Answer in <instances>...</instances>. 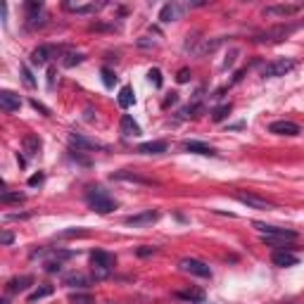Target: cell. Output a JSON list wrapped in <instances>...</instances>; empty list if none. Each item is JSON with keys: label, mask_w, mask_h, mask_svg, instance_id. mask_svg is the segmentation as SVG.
I'll list each match as a JSON object with an SVG mask.
<instances>
[{"label": "cell", "mask_w": 304, "mask_h": 304, "mask_svg": "<svg viewBox=\"0 0 304 304\" xmlns=\"http://www.w3.org/2000/svg\"><path fill=\"white\" fill-rule=\"evenodd\" d=\"M252 226L262 233V242L271 245V247H278V245H285V242L297 240V233L290 231V228H278V226H266L262 221H255Z\"/></svg>", "instance_id": "1"}, {"label": "cell", "mask_w": 304, "mask_h": 304, "mask_svg": "<svg viewBox=\"0 0 304 304\" xmlns=\"http://www.w3.org/2000/svg\"><path fill=\"white\" fill-rule=\"evenodd\" d=\"M86 205H88L93 212H97V214H110V212L117 209L114 197H110L107 190H103L100 186L88 188V190H86Z\"/></svg>", "instance_id": "2"}, {"label": "cell", "mask_w": 304, "mask_h": 304, "mask_svg": "<svg viewBox=\"0 0 304 304\" xmlns=\"http://www.w3.org/2000/svg\"><path fill=\"white\" fill-rule=\"evenodd\" d=\"M90 266H93V276L97 281H103L112 273V266H114V255L105 252V249H95L90 252Z\"/></svg>", "instance_id": "3"}, {"label": "cell", "mask_w": 304, "mask_h": 304, "mask_svg": "<svg viewBox=\"0 0 304 304\" xmlns=\"http://www.w3.org/2000/svg\"><path fill=\"white\" fill-rule=\"evenodd\" d=\"M295 67H297L295 60H290V57H281V60H273V62L266 64V67L262 69V76H266V79H278V76L290 74Z\"/></svg>", "instance_id": "4"}, {"label": "cell", "mask_w": 304, "mask_h": 304, "mask_svg": "<svg viewBox=\"0 0 304 304\" xmlns=\"http://www.w3.org/2000/svg\"><path fill=\"white\" fill-rule=\"evenodd\" d=\"M179 269L183 273H190V276H197V278H212V269L205 262H200V259H193V257H183L179 262Z\"/></svg>", "instance_id": "5"}, {"label": "cell", "mask_w": 304, "mask_h": 304, "mask_svg": "<svg viewBox=\"0 0 304 304\" xmlns=\"http://www.w3.org/2000/svg\"><path fill=\"white\" fill-rule=\"evenodd\" d=\"M235 200L242 202V205H247L249 209H259V212H269V209H273V205H271L269 200H264V197L252 195V193H235Z\"/></svg>", "instance_id": "6"}, {"label": "cell", "mask_w": 304, "mask_h": 304, "mask_svg": "<svg viewBox=\"0 0 304 304\" xmlns=\"http://www.w3.org/2000/svg\"><path fill=\"white\" fill-rule=\"evenodd\" d=\"M157 219H159V212H155V209H145V212H140V214L126 216L124 223L126 226H133V228H143V226H152Z\"/></svg>", "instance_id": "7"}, {"label": "cell", "mask_w": 304, "mask_h": 304, "mask_svg": "<svg viewBox=\"0 0 304 304\" xmlns=\"http://www.w3.org/2000/svg\"><path fill=\"white\" fill-rule=\"evenodd\" d=\"M297 27H273L269 29V31H264V34H259L255 38L257 43H273V41H283L285 36H290L292 31H295Z\"/></svg>", "instance_id": "8"}, {"label": "cell", "mask_w": 304, "mask_h": 304, "mask_svg": "<svg viewBox=\"0 0 304 304\" xmlns=\"http://www.w3.org/2000/svg\"><path fill=\"white\" fill-rule=\"evenodd\" d=\"M269 131L276 133V136H299L302 129H299V124H295V121L281 119V121H273V124L269 126Z\"/></svg>", "instance_id": "9"}, {"label": "cell", "mask_w": 304, "mask_h": 304, "mask_svg": "<svg viewBox=\"0 0 304 304\" xmlns=\"http://www.w3.org/2000/svg\"><path fill=\"white\" fill-rule=\"evenodd\" d=\"M271 262L273 266H281V269H290V266H297L299 264V257L288 252V249H276L273 255H271Z\"/></svg>", "instance_id": "10"}, {"label": "cell", "mask_w": 304, "mask_h": 304, "mask_svg": "<svg viewBox=\"0 0 304 304\" xmlns=\"http://www.w3.org/2000/svg\"><path fill=\"white\" fill-rule=\"evenodd\" d=\"M69 145L76 147V152H81V150H103L105 147V145H100L97 140L86 138V136H81V133H69Z\"/></svg>", "instance_id": "11"}, {"label": "cell", "mask_w": 304, "mask_h": 304, "mask_svg": "<svg viewBox=\"0 0 304 304\" xmlns=\"http://www.w3.org/2000/svg\"><path fill=\"white\" fill-rule=\"evenodd\" d=\"M112 181H129V183H138V186H157V181L145 179V176H140L136 171H126V169L112 173Z\"/></svg>", "instance_id": "12"}, {"label": "cell", "mask_w": 304, "mask_h": 304, "mask_svg": "<svg viewBox=\"0 0 304 304\" xmlns=\"http://www.w3.org/2000/svg\"><path fill=\"white\" fill-rule=\"evenodd\" d=\"M299 7L302 5H295V3H288V5H269L264 10V14H266V17H283V19H288V17L299 12Z\"/></svg>", "instance_id": "13"}, {"label": "cell", "mask_w": 304, "mask_h": 304, "mask_svg": "<svg viewBox=\"0 0 304 304\" xmlns=\"http://www.w3.org/2000/svg\"><path fill=\"white\" fill-rule=\"evenodd\" d=\"M34 285V276H17L12 281H7L5 285V295H17V292H24Z\"/></svg>", "instance_id": "14"}, {"label": "cell", "mask_w": 304, "mask_h": 304, "mask_svg": "<svg viewBox=\"0 0 304 304\" xmlns=\"http://www.w3.org/2000/svg\"><path fill=\"white\" fill-rule=\"evenodd\" d=\"M188 7L186 5H179V3H166L162 10H159V21H176L181 17V14L186 12Z\"/></svg>", "instance_id": "15"}, {"label": "cell", "mask_w": 304, "mask_h": 304, "mask_svg": "<svg viewBox=\"0 0 304 304\" xmlns=\"http://www.w3.org/2000/svg\"><path fill=\"white\" fill-rule=\"evenodd\" d=\"M183 150L193 152V155H202V157H216V155H219V152H216L212 145L200 143V140H186V143H183Z\"/></svg>", "instance_id": "16"}, {"label": "cell", "mask_w": 304, "mask_h": 304, "mask_svg": "<svg viewBox=\"0 0 304 304\" xmlns=\"http://www.w3.org/2000/svg\"><path fill=\"white\" fill-rule=\"evenodd\" d=\"M119 131H121V136H126V138H136V136H140V126L133 121L131 114H124L121 117V121H119Z\"/></svg>", "instance_id": "17"}, {"label": "cell", "mask_w": 304, "mask_h": 304, "mask_svg": "<svg viewBox=\"0 0 304 304\" xmlns=\"http://www.w3.org/2000/svg\"><path fill=\"white\" fill-rule=\"evenodd\" d=\"M0 107L5 112H17L21 107L19 95H14L12 90H0Z\"/></svg>", "instance_id": "18"}, {"label": "cell", "mask_w": 304, "mask_h": 304, "mask_svg": "<svg viewBox=\"0 0 304 304\" xmlns=\"http://www.w3.org/2000/svg\"><path fill=\"white\" fill-rule=\"evenodd\" d=\"M62 285H67V288H88L90 278L79 273V271H71V273H64L62 276Z\"/></svg>", "instance_id": "19"}, {"label": "cell", "mask_w": 304, "mask_h": 304, "mask_svg": "<svg viewBox=\"0 0 304 304\" xmlns=\"http://www.w3.org/2000/svg\"><path fill=\"white\" fill-rule=\"evenodd\" d=\"M166 147H169L166 140H150V143H140L136 152H140V155H164Z\"/></svg>", "instance_id": "20"}, {"label": "cell", "mask_w": 304, "mask_h": 304, "mask_svg": "<svg viewBox=\"0 0 304 304\" xmlns=\"http://www.w3.org/2000/svg\"><path fill=\"white\" fill-rule=\"evenodd\" d=\"M50 55H53V48H50V45H38V48L31 53V64L43 67V64H48Z\"/></svg>", "instance_id": "21"}, {"label": "cell", "mask_w": 304, "mask_h": 304, "mask_svg": "<svg viewBox=\"0 0 304 304\" xmlns=\"http://www.w3.org/2000/svg\"><path fill=\"white\" fill-rule=\"evenodd\" d=\"M103 7V3H88V5H79V3H64V10H69V12H76V14H95L97 10Z\"/></svg>", "instance_id": "22"}, {"label": "cell", "mask_w": 304, "mask_h": 304, "mask_svg": "<svg viewBox=\"0 0 304 304\" xmlns=\"http://www.w3.org/2000/svg\"><path fill=\"white\" fill-rule=\"evenodd\" d=\"M21 147H24V152H27L29 157H36V155L41 152V138H38V136H24Z\"/></svg>", "instance_id": "23"}, {"label": "cell", "mask_w": 304, "mask_h": 304, "mask_svg": "<svg viewBox=\"0 0 304 304\" xmlns=\"http://www.w3.org/2000/svg\"><path fill=\"white\" fill-rule=\"evenodd\" d=\"M176 297H179V299H186V302H197V304H200L202 299H205V290H202V288H190V290L176 292Z\"/></svg>", "instance_id": "24"}, {"label": "cell", "mask_w": 304, "mask_h": 304, "mask_svg": "<svg viewBox=\"0 0 304 304\" xmlns=\"http://www.w3.org/2000/svg\"><path fill=\"white\" fill-rule=\"evenodd\" d=\"M55 292V288L53 285H41V288H36L34 292H29V297H27V302L29 304H34V302H41L43 297H50Z\"/></svg>", "instance_id": "25"}, {"label": "cell", "mask_w": 304, "mask_h": 304, "mask_svg": "<svg viewBox=\"0 0 304 304\" xmlns=\"http://www.w3.org/2000/svg\"><path fill=\"white\" fill-rule=\"evenodd\" d=\"M133 103H136V93H133L131 86H124V88L119 90V107L129 110V107H131Z\"/></svg>", "instance_id": "26"}, {"label": "cell", "mask_w": 304, "mask_h": 304, "mask_svg": "<svg viewBox=\"0 0 304 304\" xmlns=\"http://www.w3.org/2000/svg\"><path fill=\"white\" fill-rule=\"evenodd\" d=\"M69 304H95V297L88 295V292H71Z\"/></svg>", "instance_id": "27"}, {"label": "cell", "mask_w": 304, "mask_h": 304, "mask_svg": "<svg viewBox=\"0 0 304 304\" xmlns=\"http://www.w3.org/2000/svg\"><path fill=\"white\" fill-rule=\"evenodd\" d=\"M83 60H86V57H83L81 53H67V55L62 57V67H67V69H69V67H76V64H81Z\"/></svg>", "instance_id": "28"}, {"label": "cell", "mask_w": 304, "mask_h": 304, "mask_svg": "<svg viewBox=\"0 0 304 304\" xmlns=\"http://www.w3.org/2000/svg\"><path fill=\"white\" fill-rule=\"evenodd\" d=\"M231 110H233V105H231V103L221 105V107H216V110L212 112V121H223V119L231 114Z\"/></svg>", "instance_id": "29"}, {"label": "cell", "mask_w": 304, "mask_h": 304, "mask_svg": "<svg viewBox=\"0 0 304 304\" xmlns=\"http://www.w3.org/2000/svg\"><path fill=\"white\" fill-rule=\"evenodd\" d=\"M219 45H221V38H214V41H205L200 48L195 50V53H197V55H207V53H214Z\"/></svg>", "instance_id": "30"}, {"label": "cell", "mask_w": 304, "mask_h": 304, "mask_svg": "<svg viewBox=\"0 0 304 304\" xmlns=\"http://www.w3.org/2000/svg\"><path fill=\"white\" fill-rule=\"evenodd\" d=\"M27 200V195L24 193H7V190H3V195H0V202L3 205H10V202H24Z\"/></svg>", "instance_id": "31"}, {"label": "cell", "mask_w": 304, "mask_h": 304, "mask_svg": "<svg viewBox=\"0 0 304 304\" xmlns=\"http://www.w3.org/2000/svg\"><path fill=\"white\" fill-rule=\"evenodd\" d=\"M100 76H103L105 88H114V83H117V76H114V71L107 69V67H103V69H100Z\"/></svg>", "instance_id": "32"}, {"label": "cell", "mask_w": 304, "mask_h": 304, "mask_svg": "<svg viewBox=\"0 0 304 304\" xmlns=\"http://www.w3.org/2000/svg\"><path fill=\"white\" fill-rule=\"evenodd\" d=\"M147 81H150L155 88H162V71H159L157 67H152V69L147 71Z\"/></svg>", "instance_id": "33"}, {"label": "cell", "mask_w": 304, "mask_h": 304, "mask_svg": "<svg viewBox=\"0 0 304 304\" xmlns=\"http://www.w3.org/2000/svg\"><path fill=\"white\" fill-rule=\"evenodd\" d=\"M202 107L197 103H193V105H188V107H183V110L179 112V119H188V117H197L195 112H200Z\"/></svg>", "instance_id": "34"}, {"label": "cell", "mask_w": 304, "mask_h": 304, "mask_svg": "<svg viewBox=\"0 0 304 304\" xmlns=\"http://www.w3.org/2000/svg\"><path fill=\"white\" fill-rule=\"evenodd\" d=\"M86 235H88L86 228H69V231H62L60 238H86Z\"/></svg>", "instance_id": "35"}, {"label": "cell", "mask_w": 304, "mask_h": 304, "mask_svg": "<svg viewBox=\"0 0 304 304\" xmlns=\"http://www.w3.org/2000/svg\"><path fill=\"white\" fill-rule=\"evenodd\" d=\"M43 10V3H36V0H31V3H27V14H29V21L36 19V12H41Z\"/></svg>", "instance_id": "36"}, {"label": "cell", "mask_w": 304, "mask_h": 304, "mask_svg": "<svg viewBox=\"0 0 304 304\" xmlns=\"http://www.w3.org/2000/svg\"><path fill=\"white\" fill-rule=\"evenodd\" d=\"M21 81H24L27 88H34V86H36V79H34V74H31L29 67H21Z\"/></svg>", "instance_id": "37"}, {"label": "cell", "mask_w": 304, "mask_h": 304, "mask_svg": "<svg viewBox=\"0 0 304 304\" xmlns=\"http://www.w3.org/2000/svg\"><path fill=\"white\" fill-rule=\"evenodd\" d=\"M43 269L48 271V273H57V271H62V262H55V259H48Z\"/></svg>", "instance_id": "38"}, {"label": "cell", "mask_w": 304, "mask_h": 304, "mask_svg": "<svg viewBox=\"0 0 304 304\" xmlns=\"http://www.w3.org/2000/svg\"><path fill=\"white\" fill-rule=\"evenodd\" d=\"M155 252H157V247H147V245H143V247L136 249V255L138 257H152Z\"/></svg>", "instance_id": "39"}, {"label": "cell", "mask_w": 304, "mask_h": 304, "mask_svg": "<svg viewBox=\"0 0 304 304\" xmlns=\"http://www.w3.org/2000/svg\"><path fill=\"white\" fill-rule=\"evenodd\" d=\"M176 81H179V83H188V81H190V69H181L179 74H176Z\"/></svg>", "instance_id": "40"}, {"label": "cell", "mask_w": 304, "mask_h": 304, "mask_svg": "<svg viewBox=\"0 0 304 304\" xmlns=\"http://www.w3.org/2000/svg\"><path fill=\"white\" fill-rule=\"evenodd\" d=\"M55 76H57V69H55V67H50V69H48V88L50 90L55 88Z\"/></svg>", "instance_id": "41"}, {"label": "cell", "mask_w": 304, "mask_h": 304, "mask_svg": "<svg viewBox=\"0 0 304 304\" xmlns=\"http://www.w3.org/2000/svg\"><path fill=\"white\" fill-rule=\"evenodd\" d=\"M31 107H34V110H38V112H43L45 117H50V110H48V107H45V105H41V103H38V100H31Z\"/></svg>", "instance_id": "42"}, {"label": "cell", "mask_w": 304, "mask_h": 304, "mask_svg": "<svg viewBox=\"0 0 304 304\" xmlns=\"http://www.w3.org/2000/svg\"><path fill=\"white\" fill-rule=\"evenodd\" d=\"M41 183H43V173H41V171H38V173H34V176L29 179V186H31V188L41 186Z\"/></svg>", "instance_id": "43"}, {"label": "cell", "mask_w": 304, "mask_h": 304, "mask_svg": "<svg viewBox=\"0 0 304 304\" xmlns=\"http://www.w3.org/2000/svg\"><path fill=\"white\" fill-rule=\"evenodd\" d=\"M173 103H179V93H171V95H169V97L164 100V103H162V107L166 110V107H171Z\"/></svg>", "instance_id": "44"}, {"label": "cell", "mask_w": 304, "mask_h": 304, "mask_svg": "<svg viewBox=\"0 0 304 304\" xmlns=\"http://www.w3.org/2000/svg\"><path fill=\"white\" fill-rule=\"evenodd\" d=\"M12 240H14V235L10 233V231H5V233L0 235V242H3V245H12Z\"/></svg>", "instance_id": "45"}, {"label": "cell", "mask_w": 304, "mask_h": 304, "mask_svg": "<svg viewBox=\"0 0 304 304\" xmlns=\"http://www.w3.org/2000/svg\"><path fill=\"white\" fill-rule=\"evenodd\" d=\"M110 304H114V302H110Z\"/></svg>", "instance_id": "46"}]
</instances>
